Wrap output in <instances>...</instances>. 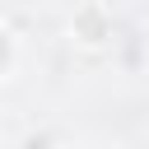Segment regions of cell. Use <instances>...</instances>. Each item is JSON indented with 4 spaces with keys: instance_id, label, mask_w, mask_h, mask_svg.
I'll return each instance as SVG.
<instances>
[{
    "instance_id": "cell-1",
    "label": "cell",
    "mask_w": 149,
    "mask_h": 149,
    "mask_svg": "<svg viewBox=\"0 0 149 149\" xmlns=\"http://www.w3.org/2000/svg\"><path fill=\"white\" fill-rule=\"evenodd\" d=\"M70 42L84 47V51H107L116 42V19L102 0H84L74 14H70Z\"/></svg>"
},
{
    "instance_id": "cell-2",
    "label": "cell",
    "mask_w": 149,
    "mask_h": 149,
    "mask_svg": "<svg viewBox=\"0 0 149 149\" xmlns=\"http://www.w3.org/2000/svg\"><path fill=\"white\" fill-rule=\"evenodd\" d=\"M14 65H19V37L9 23H0V79L14 74Z\"/></svg>"
},
{
    "instance_id": "cell-3",
    "label": "cell",
    "mask_w": 149,
    "mask_h": 149,
    "mask_svg": "<svg viewBox=\"0 0 149 149\" xmlns=\"http://www.w3.org/2000/svg\"><path fill=\"white\" fill-rule=\"evenodd\" d=\"M19 149H56V135H51V130H28V135L19 140Z\"/></svg>"
}]
</instances>
